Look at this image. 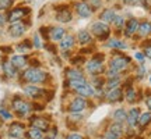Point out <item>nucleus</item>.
Returning <instances> with one entry per match:
<instances>
[{
  "label": "nucleus",
  "mask_w": 151,
  "mask_h": 139,
  "mask_svg": "<svg viewBox=\"0 0 151 139\" xmlns=\"http://www.w3.org/2000/svg\"><path fill=\"white\" fill-rule=\"evenodd\" d=\"M22 78L27 81V82H31V84H42V82L46 81L48 74L39 68H28L22 74Z\"/></svg>",
  "instance_id": "f257e3e1"
},
{
  "label": "nucleus",
  "mask_w": 151,
  "mask_h": 139,
  "mask_svg": "<svg viewBox=\"0 0 151 139\" xmlns=\"http://www.w3.org/2000/svg\"><path fill=\"white\" fill-rule=\"evenodd\" d=\"M130 64V59L126 57V56H122V54H118L115 56L112 60H111V70L116 71V72H122L129 67Z\"/></svg>",
  "instance_id": "f03ea898"
},
{
  "label": "nucleus",
  "mask_w": 151,
  "mask_h": 139,
  "mask_svg": "<svg viewBox=\"0 0 151 139\" xmlns=\"http://www.w3.org/2000/svg\"><path fill=\"white\" fill-rule=\"evenodd\" d=\"M11 106L14 109V111L18 114V116H27L28 113L31 111V104L28 102H25L24 99L16 96L11 102Z\"/></svg>",
  "instance_id": "7ed1b4c3"
},
{
  "label": "nucleus",
  "mask_w": 151,
  "mask_h": 139,
  "mask_svg": "<svg viewBox=\"0 0 151 139\" xmlns=\"http://www.w3.org/2000/svg\"><path fill=\"white\" fill-rule=\"evenodd\" d=\"M91 31L92 33L95 35L97 38L99 39H106L109 36V28L106 24H104V22H94L91 25Z\"/></svg>",
  "instance_id": "20e7f679"
},
{
  "label": "nucleus",
  "mask_w": 151,
  "mask_h": 139,
  "mask_svg": "<svg viewBox=\"0 0 151 139\" xmlns=\"http://www.w3.org/2000/svg\"><path fill=\"white\" fill-rule=\"evenodd\" d=\"M29 9L28 7H17L14 10H11L9 13V17H7V21L10 22H18V20H21L22 17H25L27 14H29Z\"/></svg>",
  "instance_id": "39448f33"
},
{
  "label": "nucleus",
  "mask_w": 151,
  "mask_h": 139,
  "mask_svg": "<svg viewBox=\"0 0 151 139\" xmlns=\"http://www.w3.org/2000/svg\"><path fill=\"white\" fill-rule=\"evenodd\" d=\"M87 70L88 72H91L94 75H98L99 72L104 71V65H102V61L101 60H97V59H92L87 63Z\"/></svg>",
  "instance_id": "423d86ee"
},
{
  "label": "nucleus",
  "mask_w": 151,
  "mask_h": 139,
  "mask_svg": "<svg viewBox=\"0 0 151 139\" xmlns=\"http://www.w3.org/2000/svg\"><path fill=\"white\" fill-rule=\"evenodd\" d=\"M24 132H25V127L21 123H13L9 127V135L11 138H21Z\"/></svg>",
  "instance_id": "0eeeda50"
},
{
  "label": "nucleus",
  "mask_w": 151,
  "mask_h": 139,
  "mask_svg": "<svg viewBox=\"0 0 151 139\" xmlns=\"http://www.w3.org/2000/svg\"><path fill=\"white\" fill-rule=\"evenodd\" d=\"M76 11L77 14L83 18H88V17L92 14V10L90 4H87L86 1H81V3H76Z\"/></svg>",
  "instance_id": "6e6552de"
},
{
  "label": "nucleus",
  "mask_w": 151,
  "mask_h": 139,
  "mask_svg": "<svg viewBox=\"0 0 151 139\" xmlns=\"http://www.w3.org/2000/svg\"><path fill=\"white\" fill-rule=\"evenodd\" d=\"M25 32V25L22 22H13L11 27L9 28V33H10L13 38H20L24 35Z\"/></svg>",
  "instance_id": "1a4fd4ad"
},
{
  "label": "nucleus",
  "mask_w": 151,
  "mask_h": 139,
  "mask_svg": "<svg viewBox=\"0 0 151 139\" xmlns=\"http://www.w3.org/2000/svg\"><path fill=\"white\" fill-rule=\"evenodd\" d=\"M24 92H25V95L29 97H32V99H38V97H41L45 93L43 89H41L39 86H35V85H27L24 86Z\"/></svg>",
  "instance_id": "9d476101"
},
{
  "label": "nucleus",
  "mask_w": 151,
  "mask_h": 139,
  "mask_svg": "<svg viewBox=\"0 0 151 139\" xmlns=\"http://www.w3.org/2000/svg\"><path fill=\"white\" fill-rule=\"evenodd\" d=\"M31 127L37 129H41L42 132H45V131L49 129V123H48V120H45L42 117H32L31 118Z\"/></svg>",
  "instance_id": "9b49d317"
},
{
  "label": "nucleus",
  "mask_w": 151,
  "mask_h": 139,
  "mask_svg": "<svg viewBox=\"0 0 151 139\" xmlns=\"http://www.w3.org/2000/svg\"><path fill=\"white\" fill-rule=\"evenodd\" d=\"M86 107H87V102L83 99V97H76L74 100L70 103L69 110H70L71 113H81Z\"/></svg>",
  "instance_id": "f8f14e48"
},
{
  "label": "nucleus",
  "mask_w": 151,
  "mask_h": 139,
  "mask_svg": "<svg viewBox=\"0 0 151 139\" xmlns=\"http://www.w3.org/2000/svg\"><path fill=\"white\" fill-rule=\"evenodd\" d=\"M105 136L108 139H119L120 136H122V125L120 124H113V125H111L108 129V132L105 134Z\"/></svg>",
  "instance_id": "ddd939ff"
},
{
  "label": "nucleus",
  "mask_w": 151,
  "mask_h": 139,
  "mask_svg": "<svg viewBox=\"0 0 151 139\" xmlns=\"http://www.w3.org/2000/svg\"><path fill=\"white\" fill-rule=\"evenodd\" d=\"M139 117H140V110L137 107H133V109H130L126 121H127L130 127H134L136 124H139Z\"/></svg>",
  "instance_id": "4468645a"
},
{
  "label": "nucleus",
  "mask_w": 151,
  "mask_h": 139,
  "mask_svg": "<svg viewBox=\"0 0 151 139\" xmlns=\"http://www.w3.org/2000/svg\"><path fill=\"white\" fill-rule=\"evenodd\" d=\"M59 13H58V16H56V20L60 22H69L71 20V13L67 10V7L66 6H62L58 9Z\"/></svg>",
  "instance_id": "2eb2a0df"
},
{
  "label": "nucleus",
  "mask_w": 151,
  "mask_h": 139,
  "mask_svg": "<svg viewBox=\"0 0 151 139\" xmlns=\"http://www.w3.org/2000/svg\"><path fill=\"white\" fill-rule=\"evenodd\" d=\"M76 92L80 95L81 97H90L94 95V89H92V86L90 85V84H83L81 86H78L77 89H76Z\"/></svg>",
  "instance_id": "dca6fc26"
},
{
  "label": "nucleus",
  "mask_w": 151,
  "mask_h": 139,
  "mask_svg": "<svg viewBox=\"0 0 151 139\" xmlns=\"http://www.w3.org/2000/svg\"><path fill=\"white\" fill-rule=\"evenodd\" d=\"M10 63L13 65H14V68H24L25 65L28 64V60H27V57L25 56H13L11 57V60H10Z\"/></svg>",
  "instance_id": "f3484780"
},
{
  "label": "nucleus",
  "mask_w": 151,
  "mask_h": 139,
  "mask_svg": "<svg viewBox=\"0 0 151 139\" xmlns=\"http://www.w3.org/2000/svg\"><path fill=\"white\" fill-rule=\"evenodd\" d=\"M122 97H123V93H122V89H113V91H109L106 93V100L111 103H115V102H119V100H122Z\"/></svg>",
  "instance_id": "a211bd4d"
},
{
  "label": "nucleus",
  "mask_w": 151,
  "mask_h": 139,
  "mask_svg": "<svg viewBox=\"0 0 151 139\" xmlns=\"http://www.w3.org/2000/svg\"><path fill=\"white\" fill-rule=\"evenodd\" d=\"M66 75H67L69 81H81V79H84V75H83V72H81L80 70H77V68L66 70Z\"/></svg>",
  "instance_id": "6ab92c4d"
},
{
  "label": "nucleus",
  "mask_w": 151,
  "mask_h": 139,
  "mask_svg": "<svg viewBox=\"0 0 151 139\" xmlns=\"http://www.w3.org/2000/svg\"><path fill=\"white\" fill-rule=\"evenodd\" d=\"M137 29H139V21H137L136 18H132V20L127 21V24H126V32H124V35H126V36H132Z\"/></svg>",
  "instance_id": "aec40b11"
},
{
  "label": "nucleus",
  "mask_w": 151,
  "mask_h": 139,
  "mask_svg": "<svg viewBox=\"0 0 151 139\" xmlns=\"http://www.w3.org/2000/svg\"><path fill=\"white\" fill-rule=\"evenodd\" d=\"M115 11L112 10V9H105V10L101 13V16H99V20H101V22H112L113 20H115Z\"/></svg>",
  "instance_id": "412c9836"
},
{
  "label": "nucleus",
  "mask_w": 151,
  "mask_h": 139,
  "mask_svg": "<svg viewBox=\"0 0 151 139\" xmlns=\"http://www.w3.org/2000/svg\"><path fill=\"white\" fill-rule=\"evenodd\" d=\"M126 118H127V114H126V111H124L123 109H118L116 111L113 113V120H115L116 124H120V125H122V123L126 121Z\"/></svg>",
  "instance_id": "4be33fe9"
},
{
  "label": "nucleus",
  "mask_w": 151,
  "mask_h": 139,
  "mask_svg": "<svg viewBox=\"0 0 151 139\" xmlns=\"http://www.w3.org/2000/svg\"><path fill=\"white\" fill-rule=\"evenodd\" d=\"M3 71H4V74L7 77H10V78H14L17 75V70L14 68V65L11 64L10 61H4L3 63Z\"/></svg>",
  "instance_id": "5701e85b"
},
{
  "label": "nucleus",
  "mask_w": 151,
  "mask_h": 139,
  "mask_svg": "<svg viewBox=\"0 0 151 139\" xmlns=\"http://www.w3.org/2000/svg\"><path fill=\"white\" fill-rule=\"evenodd\" d=\"M137 32L140 33V36H147V35H150L151 33V22L144 21V22H141V24H139Z\"/></svg>",
  "instance_id": "b1692460"
},
{
  "label": "nucleus",
  "mask_w": 151,
  "mask_h": 139,
  "mask_svg": "<svg viewBox=\"0 0 151 139\" xmlns=\"http://www.w3.org/2000/svg\"><path fill=\"white\" fill-rule=\"evenodd\" d=\"M74 46V38L71 36V35H67L62 39V42H60V48L63 49V50H67V49H70Z\"/></svg>",
  "instance_id": "393cba45"
},
{
  "label": "nucleus",
  "mask_w": 151,
  "mask_h": 139,
  "mask_svg": "<svg viewBox=\"0 0 151 139\" xmlns=\"http://www.w3.org/2000/svg\"><path fill=\"white\" fill-rule=\"evenodd\" d=\"M78 42H80L81 45H88V43L91 42V35H90V32L86 31V29L80 31V32H78Z\"/></svg>",
  "instance_id": "a878e982"
},
{
  "label": "nucleus",
  "mask_w": 151,
  "mask_h": 139,
  "mask_svg": "<svg viewBox=\"0 0 151 139\" xmlns=\"http://www.w3.org/2000/svg\"><path fill=\"white\" fill-rule=\"evenodd\" d=\"M50 38L53 40H62L65 38V29L63 28H53L50 31Z\"/></svg>",
  "instance_id": "bb28decb"
},
{
  "label": "nucleus",
  "mask_w": 151,
  "mask_h": 139,
  "mask_svg": "<svg viewBox=\"0 0 151 139\" xmlns=\"http://www.w3.org/2000/svg\"><path fill=\"white\" fill-rule=\"evenodd\" d=\"M27 136L29 139H43V132L41 129L29 128V131H27Z\"/></svg>",
  "instance_id": "cd10ccee"
},
{
  "label": "nucleus",
  "mask_w": 151,
  "mask_h": 139,
  "mask_svg": "<svg viewBox=\"0 0 151 139\" xmlns=\"http://www.w3.org/2000/svg\"><path fill=\"white\" fill-rule=\"evenodd\" d=\"M150 123H151V113H144V114H141L139 117V124L141 127H146L147 124Z\"/></svg>",
  "instance_id": "c85d7f7f"
},
{
  "label": "nucleus",
  "mask_w": 151,
  "mask_h": 139,
  "mask_svg": "<svg viewBox=\"0 0 151 139\" xmlns=\"http://www.w3.org/2000/svg\"><path fill=\"white\" fill-rule=\"evenodd\" d=\"M106 45H108V48H112V49H126V45L122 40H118V39L109 40Z\"/></svg>",
  "instance_id": "c756f323"
},
{
  "label": "nucleus",
  "mask_w": 151,
  "mask_h": 139,
  "mask_svg": "<svg viewBox=\"0 0 151 139\" xmlns=\"http://www.w3.org/2000/svg\"><path fill=\"white\" fill-rule=\"evenodd\" d=\"M31 48H32L31 42H29V40H24V42H21L18 46H17V50H18L20 53H25V52H28Z\"/></svg>",
  "instance_id": "7c9ffc66"
},
{
  "label": "nucleus",
  "mask_w": 151,
  "mask_h": 139,
  "mask_svg": "<svg viewBox=\"0 0 151 139\" xmlns=\"http://www.w3.org/2000/svg\"><path fill=\"white\" fill-rule=\"evenodd\" d=\"M119 84H120L119 78H116V79H108V82L105 84V88L109 89V91H113V89H116V86H119Z\"/></svg>",
  "instance_id": "2f4dec72"
},
{
  "label": "nucleus",
  "mask_w": 151,
  "mask_h": 139,
  "mask_svg": "<svg viewBox=\"0 0 151 139\" xmlns=\"http://www.w3.org/2000/svg\"><path fill=\"white\" fill-rule=\"evenodd\" d=\"M126 99H127V102H134L136 100V91L133 88H129L127 92H126Z\"/></svg>",
  "instance_id": "473e14b6"
},
{
  "label": "nucleus",
  "mask_w": 151,
  "mask_h": 139,
  "mask_svg": "<svg viewBox=\"0 0 151 139\" xmlns=\"http://www.w3.org/2000/svg\"><path fill=\"white\" fill-rule=\"evenodd\" d=\"M13 1H14V0H0V11L10 9L11 4H13Z\"/></svg>",
  "instance_id": "72a5a7b5"
},
{
  "label": "nucleus",
  "mask_w": 151,
  "mask_h": 139,
  "mask_svg": "<svg viewBox=\"0 0 151 139\" xmlns=\"http://www.w3.org/2000/svg\"><path fill=\"white\" fill-rule=\"evenodd\" d=\"M83 84H86V79H81V81H69V86H70L73 91H76L78 86H81Z\"/></svg>",
  "instance_id": "f704fd0d"
},
{
  "label": "nucleus",
  "mask_w": 151,
  "mask_h": 139,
  "mask_svg": "<svg viewBox=\"0 0 151 139\" xmlns=\"http://www.w3.org/2000/svg\"><path fill=\"white\" fill-rule=\"evenodd\" d=\"M71 63L74 65H80V64H86V59L83 57V56H78V57H74V59L71 60Z\"/></svg>",
  "instance_id": "c9c22d12"
},
{
  "label": "nucleus",
  "mask_w": 151,
  "mask_h": 139,
  "mask_svg": "<svg viewBox=\"0 0 151 139\" xmlns=\"http://www.w3.org/2000/svg\"><path fill=\"white\" fill-rule=\"evenodd\" d=\"M113 22H115L116 28H122L123 27V24H124V20H123V17H115Z\"/></svg>",
  "instance_id": "e433bc0d"
},
{
  "label": "nucleus",
  "mask_w": 151,
  "mask_h": 139,
  "mask_svg": "<svg viewBox=\"0 0 151 139\" xmlns=\"http://www.w3.org/2000/svg\"><path fill=\"white\" fill-rule=\"evenodd\" d=\"M0 116L4 118V120H11V114L4 109H0Z\"/></svg>",
  "instance_id": "4c0bfd02"
},
{
  "label": "nucleus",
  "mask_w": 151,
  "mask_h": 139,
  "mask_svg": "<svg viewBox=\"0 0 151 139\" xmlns=\"http://www.w3.org/2000/svg\"><path fill=\"white\" fill-rule=\"evenodd\" d=\"M67 139H84V138H83L80 134H70Z\"/></svg>",
  "instance_id": "58836bf2"
},
{
  "label": "nucleus",
  "mask_w": 151,
  "mask_h": 139,
  "mask_svg": "<svg viewBox=\"0 0 151 139\" xmlns=\"http://www.w3.org/2000/svg\"><path fill=\"white\" fill-rule=\"evenodd\" d=\"M39 31H41V33L43 35V38H45V39H48V32H46V28L42 27L41 29H39Z\"/></svg>",
  "instance_id": "ea45409f"
},
{
  "label": "nucleus",
  "mask_w": 151,
  "mask_h": 139,
  "mask_svg": "<svg viewBox=\"0 0 151 139\" xmlns=\"http://www.w3.org/2000/svg\"><path fill=\"white\" fill-rule=\"evenodd\" d=\"M144 56H147L148 59H151V46H150V48H147L146 50H144Z\"/></svg>",
  "instance_id": "a19ab883"
},
{
  "label": "nucleus",
  "mask_w": 151,
  "mask_h": 139,
  "mask_svg": "<svg viewBox=\"0 0 151 139\" xmlns=\"http://www.w3.org/2000/svg\"><path fill=\"white\" fill-rule=\"evenodd\" d=\"M134 56H136V59L140 60V61H143V60H144V54H143V53H136Z\"/></svg>",
  "instance_id": "79ce46f5"
},
{
  "label": "nucleus",
  "mask_w": 151,
  "mask_h": 139,
  "mask_svg": "<svg viewBox=\"0 0 151 139\" xmlns=\"http://www.w3.org/2000/svg\"><path fill=\"white\" fill-rule=\"evenodd\" d=\"M124 3H127V4H136V3H139L140 0H123Z\"/></svg>",
  "instance_id": "37998d69"
},
{
  "label": "nucleus",
  "mask_w": 151,
  "mask_h": 139,
  "mask_svg": "<svg viewBox=\"0 0 151 139\" xmlns=\"http://www.w3.org/2000/svg\"><path fill=\"white\" fill-rule=\"evenodd\" d=\"M55 136H56V128H53L52 132L49 134V139H55Z\"/></svg>",
  "instance_id": "c03bdc74"
},
{
  "label": "nucleus",
  "mask_w": 151,
  "mask_h": 139,
  "mask_svg": "<svg viewBox=\"0 0 151 139\" xmlns=\"http://www.w3.org/2000/svg\"><path fill=\"white\" fill-rule=\"evenodd\" d=\"M46 49H48V50H50V52H53V53H56V48H55V46H52V45H46Z\"/></svg>",
  "instance_id": "a18cd8bd"
},
{
  "label": "nucleus",
  "mask_w": 151,
  "mask_h": 139,
  "mask_svg": "<svg viewBox=\"0 0 151 139\" xmlns=\"http://www.w3.org/2000/svg\"><path fill=\"white\" fill-rule=\"evenodd\" d=\"M34 40H35V43H34V45H35L37 48H39V46H41V43H39V39H38V35H35V38H34Z\"/></svg>",
  "instance_id": "49530a36"
},
{
  "label": "nucleus",
  "mask_w": 151,
  "mask_h": 139,
  "mask_svg": "<svg viewBox=\"0 0 151 139\" xmlns=\"http://www.w3.org/2000/svg\"><path fill=\"white\" fill-rule=\"evenodd\" d=\"M143 1H144V6L147 9H151V0H143Z\"/></svg>",
  "instance_id": "de8ad7c7"
},
{
  "label": "nucleus",
  "mask_w": 151,
  "mask_h": 139,
  "mask_svg": "<svg viewBox=\"0 0 151 139\" xmlns=\"http://www.w3.org/2000/svg\"><path fill=\"white\" fill-rule=\"evenodd\" d=\"M146 104H147V107L151 110V97H148V99L146 100Z\"/></svg>",
  "instance_id": "09e8293b"
},
{
  "label": "nucleus",
  "mask_w": 151,
  "mask_h": 139,
  "mask_svg": "<svg viewBox=\"0 0 151 139\" xmlns=\"http://www.w3.org/2000/svg\"><path fill=\"white\" fill-rule=\"evenodd\" d=\"M1 50H3V52H7V53H10L11 48H6V46H4V48H1Z\"/></svg>",
  "instance_id": "8fccbe9b"
},
{
  "label": "nucleus",
  "mask_w": 151,
  "mask_h": 139,
  "mask_svg": "<svg viewBox=\"0 0 151 139\" xmlns=\"http://www.w3.org/2000/svg\"><path fill=\"white\" fill-rule=\"evenodd\" d=\"M3 24H4V17L0 16V25H3Z\"/></svg>",
  "instance_id": "3c124183"
},
{
  "label": "nucleus",
  "mask_w": 151,
  "mask_h": 139,
  "mask_svg": "<svg viewBox=\"0 0 151 139\" xmlns=\"http://www.w3.org/2000/svg\"><path fill=\"white\" fill-rule=\"evenodd\" d=\"M150 82H151V77H150Z\"/></svg>",
  "instance_id": "603ef678"
}]
</instances>
